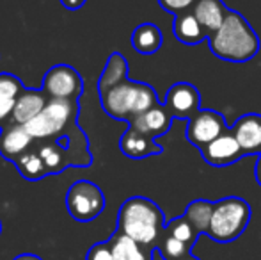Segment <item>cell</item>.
<instances>
[{"instance_id":"6da1fadb","label":"cell","mask_w":261,"mask_h":260,"mask_svg":"<svg viewBox=\"0 0 261 260\" xmlns=\"http://www.w3.org/2000/svg\"><path fill=\"white\" fill-rule=\"evenodd\" d=\"M165 216L153 200L132 196L117 212V232L134 239L135 243L156 251V244L165 230Z\"/></svg>"},{"instance_id":"7a4b0ae2","label":"cell","mask_w":261,"mask_h":260,"mask_svg":"<svg viewBox=\"0 0 261 260\" xmlns=\"http://www.w3.org/2000/svg\"><path fill=\"white\" fill-rule=\"evenodd\" d=\"M213 56L229 63H247L259 52V38L237 11H227L222 27L208 38Z\"/></svg>"},{"instance_id":"3957f363","label":"cell","mask_w":261,"mask_h":260,"mask_svg":"<svg viewBox=\"0 0 261 260\" xmlns=\"http://www.w3.org/2000/svg\"><path fill=\"white\" fill-rule=\"evenodd\" d=\"M98 94H100V102L105 114L126 123L132 118L160 104L156 91L149 84L130 80L128 77Z\"/></svg>"},{"instance_id":"277c9868","label":"cell","mask_w":261,"mask_h":260,"mask_svg":"<svg viewBox=\"0 0 261 260\" xmlns=\"http://www.w3.org/2000/svg\"><path fill=\"white\" fill-rule=\"evenodd\" d=\"M251 205L238 196H227L215 201L212 223L206 235L217 243H233L237 241L251 221Z\"/></svg>"},{"instance_id":"5b68a950","label":"cell","mask_w":261,"mask_h":260,"mask_svg":"<svg viewBox=\"0 0 261 260\" xmlns=\"http://www.w3.org/2000/svg\"><path fill=\"white\" fill-rule=\"evenodd\" d=\"M79 111V102L48 100L41 114L27 123L25 129L36 141H52L64 135L73 125H76Z\"/></svg>"},{"instance_id":"8992f818","label":"cell","mask_w":261,"mask_h":260,"mask_svg":"<svg viewBox=\"0 0 261 260\" xmlns=\"http://www.w3.org/2000/svg\"><path fill=\"white\" fill-rule=\"evenodd\" d=\"M66 208L75 221L89 223L103 212L105 195L94 182L76 180L66 193Z\"/></svg>"},{"instance_id":"52a82bcc","label":"cell","mask_w":261,"mask_h":260,"mask_svg":"<svg viewBox=\"0 0 261 260\" xmlns=\"http://www.w3.org/2000/svg\"><path fill=\"white\" fill-rule=\"evenodd\" d=\"M41 89L50 100L79 102L84 93V79L73 66L55 64L43 77Z\"/></svg>"},{"instance_id":"ba28073f","label":"cell","mask_w":261,"mask_h":260,"mask_svg":"<svg viewBox=\"0 0 261 260\" xmlns=\"http://www.w3.org/2000/svg\"><path fill=\"white\" fill-rule=\"evenodd\" d=\"M229 130L220 112L212 111V109H199L192 118L189 120V125L185 129V135L189 143H192L196 148L203 150L204 146L215 141L222 134Z\"/></svg>"},{"instance_id":"9c48e42d","label":"cell","mask_w":261,"mask_h":260,"mask_svg":"<svg viewBox=\"0 0 261 260\" xmlns=\"http://www.w3.org/2000/svg\"><path fill=\"white\" fill-rule=\"evenodd\" d=\"M164 105L171 112L172 118L189 122L201 109V94L197 91V87L192 86V84L178 82L169 87Z\"/></svg>"},{"instance_id":"30bf717a","label":"cell","mask_w":261,"mask_h":260,"mask_svg":"<svg viewBox=\"0 0 261 260\" xmlns=\"http://www.w3.org/2000/svg\"><path fill=\"white\" fill-rule=\"evenodd\" d=\"M201 152V157L210 164V166H229L234 164L237 160H240L242 157H245L242 146L238 145L237 137L233 135L231 129L222 134L220 137H217L215 141H212L210 145L204 146Z\"/></svg>"},{"instance_id":"8fae6325","label":"cell","mask_w":261,"mask_h":260,"mask_svg":"<svg viewBox=\"0 0 261 260\" xmlns=\"http://www.w3.org/2000/svg\"><path fill=\"white\" fill-rule=\"evenodd\" d=\"M34 141L36 139L29 134L25 125H16L9 122L0 129V157L9 162H14L34 145Z\"/></svg>"},{"instance_id":"7c38bea8","label":"cell","mask_w":261,"mask_h":260,"mask_svg":"<svg viewBox=\"0 0 261 260\" xmlns=\"http://www.w3.org/2000/svg\"><path fill=\"white\" fill-rule=\"evenodd\" d=\"M50 98L43 89H34V87H23L21 93L18 94L16 104L13 109V118L11 123L16 125H27L34 118H38L46 107Z\"/></svg>"},{"instance_id":"4fadbf2b","label":"cell","mask_w":261,"mask_h":260,"mask_svg":"<svg viewBox=\"0 0 261 260\" xmlns=\"http://www.w3.org/2000/svg\"><path fill=\"white\" fill-rule=\"evenodd\" d=\"M172 120L174 118H172L171 112L165 109V105L158 104L155 107L148 109L146 112H142V114L132 118L130 122H128V127L139 130L141 134L148 135V137L156 139V137H160V135L167 134L172 125Z\"/></svg>"},{"instance_id":"5bb4252c","label":"cell","mask_w":261,"mask_h":260,"mask_svg":"<svg viewBox=\"0 0 261 260\" xmlns=\"http://www.w3.org/2000/svg\"><path fill=\"white\" fill-rule=\"evenodd\" d=\"M231 132L242 146L245 157L261 153V114H244L233 123Z\"/></svg>"},{"instance_id":"9a60e30c","label":"cell","mask_w":261,"mask_h":260,"mask_svg":"<svg viewBox=\"0 0 261 260\" xmlns=\"http://www.w3.org/2000/svg\"><path fill=\"white\" fill-rule=\"evenodd\" d=\"M119 148L128 159H146L151 155H160L164 152L162 145H158L155 139L141 134L132 127H128L126 132L121 135Z\"/></svg>"},{"instance_id":"2e32d148","label":"cell","mask_w":261,"mask_h":260,"mask_svg":"<svg viewBox=\"0 0 261 260\" xmlns=\"http://www.w3.org/2000/svg\"><path fill=\"white\" fill-rule=\"evenodd\" d=\"M227 11L229 9L224 6L222 0H197L196 6L192 7V13L196 14L199 23L208 32V38L222 27Z\"/></svg>"},{"instance_id":"e0dca14e","label":"cell","mask_w":261,"mask_h":260,"mask_svg":"<svg viewBox=\"0 0 261 260\" xmlns=\"http://www.w3.org/2000/svg\"><path fill=\"white\" fill-rule=\"evenodd\" d=\"M172 32H174L176 39L181 41L183 45H199L203 39L208 38V32L203 29V25L199 23L192 11H185V13L174 16Z\"/></svg>"},{"instance_id":"ac0fdd59","label":"cell","mask_w":261,"mask_h":260,"mask_svg":"<svg viewBox=\"0 0 261 260\" xmlns=\"http://www.w3.org/2000/svg\"><path fill=\"white\" fill-rule=\"evenodd\" d=\"M110 248L116 260H153L155 250L146 248L142 244L135 243L134 239L123 235L121 232H114L112 237L109 239Z\"/></svg>"},{"instance_id":"d6986e66","label":"cell","mask_w":261,"mask_h":260,"mask_svg":"<svg viewBox=\"0 0 261 260\" xmlns=\"http://www.w3.org/2000/svg\"><path fill=\"white\" fill-rule=\"evenodd\" d=\"M162 43H164L162 31L155 23H149V21L141 23L132 32V46L135 52L144 54V56H151V54L158 52Z\"/></svg>"},{"instance_id":"ffe728a7","label":"cell","mask_w":261,"mask_h":260,"mask_svg":"<svg viewBox=\"0 0 261 260\" xmlns=\"http://www.w3.org/2000/svg\"><path fill=\"white\" fill-rule=\"evenodd\" d=\"M14 166H16L18 173L25 178V180H31V182H36V180H41V178H46L48 173H46V166L43 162L41 155L38 152V146H36V141L20 159L14 160Z\"/></svg>"},{"instance_id":"44dd1931","label":"cell","mask_w":261,"mask_h":260,"mask_svg":"<svg viewBox=\"0 0 261 260\" xmlns=\"http://www.w3.org/2000/svg\"><path fill=\"white\" fill-rule=\"evenodd\" d=\"M213 207H215V201L194 200L192 203H189L185 212H183V216L189 219V223L197 230L199 235H206L208 233L213 216Z\"/></svg>"},{"instance_id":"7402d4cb","label":"cell","mask_w":261,"mask_h":260,"mask_svg":"<svg viewBox=\"0 0 261 260\" xmlns=\"http://www.w3.org/2000/svg\"><path fill=\"white\" fill-rule=\"evenodd\" d=\"M128 77V63L119 52H112L110 57L107 59V64L103 68V73L100 75L98 80V93H103L110 86H114L119 80Z\"/></svg>"},{"instance_id":"603a6c76","label":"cell","mask_w":261,"mask_h":260,"mask_svg":"<svg viewBox=\"0 0 261 260\" xmlns=\"http://www.w3.org/2000/svg\"><path fill=\"white\" fill-rule=\"evenodd\" d=\"M156 251L164 260H181L187 255L192 253V248L187 246L185 243L178 241L176 237H172L171 233H167L164 230V233H162L160 241L156 244Z\"/></svg>"},{"instance_id":"cb8c5ba5","label":"cell","mask_w":261,"mask_h":260,"mask_svg":"<svg viewBox=\"0 0 261 260\" xmlns=\"http://www.w3.org/2000/svg\"><path fill=\"white\" fill-rule=\"evenodd\" d=\"M165 232L171 233L172 237H176V239L181 241V243H185L187 246H190V248L196 246L197 239H199L197 230L190 225L189 219H187L185 216H179V218L169 221L167 225H165Z\"/></svg>"},{"instance_id":"d4e9b609","label":"cell","mask_w":261,"mask_h":260,"mask_svg":"<svg viewBox=\"0 0 261 260\" xmlns=\"http://www.w3.org/2000/svg\"><path fill=\"white\" fill-rule=\"evenodd\" d=\"M23 82L16 75L11 73H0V102L16 100L18 94L23 89Z\"/></svg>"},{"instance_id":"484cf974","label":"cell","mask_w":261,"mask_h":260,"mask_svg":"<svg viewBox=\"0 0 261 260\" xmlns=\"http://www.w3.org/2000/svg\"><path fill=\"white\" fill-rule=\"evenodd\" d=\"M196 2L197 0H158L162 9L167 11L172 16H178V14L185 13V11H192Z\"/></svg>"},{"instance_id":"4316f807","label":"cell","mask_w":261,"mask_h":260,"mask_svg":"<svg viewBox=\"0 0 261 260\" xmlns=\"http://www.w3.org/2000/svg\"><path fill=\"white\" fill-rule=\"evenodd\" d=\"M86 260H116V257L112 253L110 243L109 241H103V243H96L89 248Z\"/></svg>"},{"instance_id":"83f0119b","label":"cell","mask_w":261,"mask_h":260,"mask_svg":"<svg viewBox=\"0 0 261 260\" xmlns=\"http://www.w3.org/2000/svg\"><path fill=\"white\" fill-rule=\"evenodd\" d=\"M14 104H16V100H4V102H0V129H2V127H6L7 123L11 122V118H13Z\"/></svg>"},{"instance_id":"f1b7e54d","label":"cell","mask_w":261,"mask_h":260,"mask_svg":"<svg viewBox=\"0 0 261 260\" xmlns=\"http://www.w3.org/2000/svg\"><path fill=\"white\" fill-rule=\"evenodd\" d=\"M87 0H61V4L66 7L68 11H76L80 9L82 6H86Z\"/></svg>"},{"instance_id":"f546056e","label":"cell","mask_w":261,"mask_h":260,"mask_svg":"<svg viewBox=\"0 0 261 260\" xmlns=\"http://www.w3.org/2000/svg\"><path fill=\"white\" fill-rule=\"evenodd\" d=\"M254 177H256V182H258V184H259V187H261V153L258 155V160H256Z\"/></svg>"},{"instance_id":"4dcf8cb0","label":"cell","mask_w":261,"mask_h":260,"mask_svg":"<svg viewBox=\"0 0 261 260\" xmlns=\"http://www.w3.org/2000/svg\"><path fill=\"white\" fill-rule=\"evenodd\" d=\"M13 260H43V258L34 253H21V255H18V257H14Z\"/></svg>"},{"instance_id":"1f68e13d","label":"cell","mask_w":261,"mask_h":260,"mask_svg":"<svg viewBox=\"0 0 261 260\" xmlns=\"http://www.w3.org/2000/svg\"><path fill=\"white\" fill-rule=\"evenodd\" d=\"M181 260H201V258L194 257V255H192V253H190V255H187V257H185V258H181Z\"/></svg>"},{"instance_id":"d6a6232c","label":"cell","mask_w":261,"mask_h":260,"mask_svg":"<svg viewBox=\"0 0 261 260\" xmlns=\"http://www.w3.org/2000/svg\"><path fill=\"white\" fill-rule=\"evenodd\" d=\"M0 233H2V223H0Z\"/></svg>"}]
</instances>
